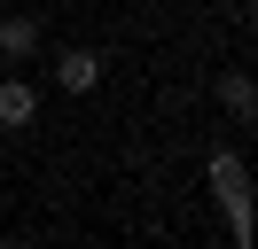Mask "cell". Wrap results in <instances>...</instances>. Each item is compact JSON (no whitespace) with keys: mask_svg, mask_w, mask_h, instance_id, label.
Segmentation results:
<instances>
[{"mask_svg":"<svg viewBox=\"0 0 258 249\" xmlns=\"http://www.w3.org/2000/svg\"><path fill=\"white\" fill-rule=\"evenodd\" d=\"M55 86L63 93H94L102 86V55L94 47H63V55H55Z\"/></svg>","mask_w":258,"mask_h":249,"instance_id":"cell-2","label":"cell"},{"mask_svg":"<svg viewBox=\"0 0 258 249\" xmlns=\"http://www.w3.org/2000/svg\"><path fill=\"white\" fill-rule=\"evenodd\" d=\"M0 125L8 133H32L39 125V86L32 78H0Z\"/></svg>","mask_w":258,"mask_h":249,"instance_id":"cell-1","label":"cell"},{"mask_svg":"<svg viewBox=\"0 0 258 249\" xmlns=\"http://www.w3.org/2000/svg\"><path fill=\"white\" fill-rule=\"evenodd\" d=\"M0 55H8V62H32L39 55V16H0Z\"/></svg>","mask_w":258,"mask_h":249,"instance_id":"cell-4","label":"cell"},{"mask_svg":"<svg viewBox=\"0 0 258 249\" xmlns=\"http://www.w3.org/2000/svg\"><path fill=\"white\" fill-rule=\"evenodd\" d=\"M211 195L235 210V226H250V210H242V156H211Z\"/></svg>","mask_w":258,"mask_h":249,"instance_id":"cell-3","label":"cell"},{"mask_svg":"<svg viewBox=\"0 0 258 249\" xmlns=\"http://www.w3.org/2000/svg\"><path fill=\"white\" fill-rule=\"evenodd\" d=\"M219 101H227V117H250V109H258V86H250L242 70H227V78H219Z\"/></svg>","mask_w":258,"mask_h":249,"instance_id":"cell-5","label":"cell"}]
</instances>
